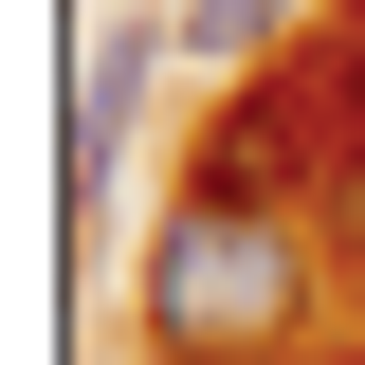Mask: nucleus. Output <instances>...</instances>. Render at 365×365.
Segmentation results:
<instances>
[{"label": "nucleus", "instance_id": "nucleus-2", "mask_svg": "<svg viewBox=\"0 0 365 365\" xmlns=\"http://www.w3.org/2000/svg\"><path fill=\"white\" fill-rule=\"evenodd\" d=\"M128 73H146V37H128V19H91V55H73V220L110 201V146H128Z\"/></svg>", "mask_w": 365, "mask_h": 365}, {"label": "nucleus", "instance_id": "nucleus-3", "mask_svg": "<svg viewBox=\"0 0 365 365\" xmlns=\"http://www.w3.org/2000/svg\"><path fill=\"white\" fill-rule=\"evenodd\" d=\"M274 19L292 0H182V55H274Z\"/></svg>", "mask_w": 365, "mask_h": 365}, {"label": "nucleus", "instance_id": "nucleus-1", "mask_svg": "<svg viewBox=\"0 0 365 365\" xmlns=\"http://www.w3.org/2000/svg\"><path fill=\"white\" fill-rule=\"evenodd\" d=\"M146 329L165 347H201V365H256V347H292L311 329V237L274 220L256 182H182V220L146 237Z\"/></svg>", "mask_w": 365, "mask_h": 365}]
</instances>
